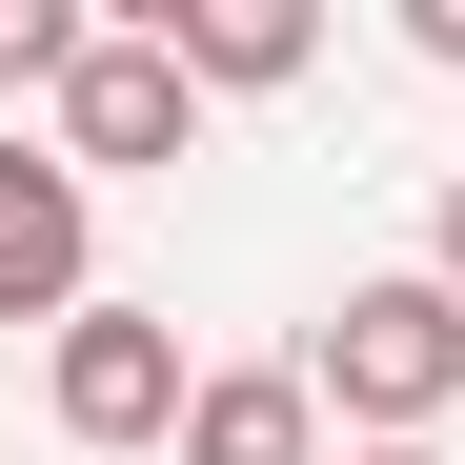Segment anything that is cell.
Wrapping results in <instances>:
<instances>
[{
	"label": "cell",
	"mask_w": 465,
	"mask_h": 465,
	"mask_svg": "<svg viewBox=\"0 0 465 465\" xmlns=\"http://www.w3.org/2000/svg\"><path fill=\"white\" fill-rule=\"evenodd\" d=\"M82 163L61 142H0V324H82Z\"/></svg>",
	"instance_id": "obj_4"
},
{
	"label": "cell",
	"mask_w": 465,
	"mask_h": 465,
	"mask_svg": "<svg viewBox=\"0 0 465 465\" xmlns=\"http://www.w3.org/2000/svg\"><path fill=\"white\" fill-rule=\"evenodd\" d=\"M303 384H324L344 425H384V445H425L445 405H465V303L405 263V283H344L324 303V344H303Z\"/></svg>",
	"instance_id": "obj_1"
},
{
	"label": "cell",
	"mask_w": 465,
	"mask_h": 465,
	"mask_svg": "<svg viewBox=\"0 0 465 465\" xmlns=\"http://www.w3.org/2000/svg\"><path fill=\"white\" fill-rule=\"evenodd\" d=\"M303 445H324V384H303V364H203L183 465H303Z\"/></svg>",
	"instance_id": "obj_6"
},
{
	"label": "cell",
	"mask_w": 465,
	"mask_h": 465,
	"mask_svg": "<svg viewBox=\"0 0 465 465\" xmlns=\"http://www.w3.org/2000/svg\"><path fill=\"white\" fill-rule=\"evenodd\" d=\"M364 465H445V445H364Z\"/></svg>",
	"instance_id": "obj_10"
},
{
	"label": "cell",
	"mask_w": 465,
	"mask_h": 465,
	"mask_svg": "<svg viewBox=\"0 0 465 465\" xmlns=\"http://www.w3.org/2000/svg\"><path fill=\"white\" fill-rule=\"evenodd\" d=\"M183 142H203V82H183V41H163V21L82 41V82H61V163H82V183H122V163H183Z\"/></svg>",
	"instance_id": "obj_3"
},
{
	"label": "cell",
	"mask_w": 465,
	"mask_h": 465,
	"mask_svg": "<svg viewBox=\"0 0 465 465\" xmlns=\"http://www.w3.org/2000/svg\"><path fill=\"white\" fill-rule=\"evenodd\" d=\"M425 283H445V303H465V183H445V223H425Z\"/></svg>",
	"instance_id": "obj_9"
},
{
	"label": "cell",
	"mask_w": 465,
	"mask_h": 465,
	"mask_svg": "<svg viewBox=\"0 0 465 465\" xmlns=\"http://www.w3.org/2000/svg\"><path fill=\"white\" fill-rule=\"evenodd\" d=\"M82 41H102L82 0H0V82H82Z\"/></svg>",
	"instance_id": "obj_7"
},
{
	"label": "cell",
	"mask_w": 465,
	"mask_h": 465,
	"mask_svg": "<svg viewBox=\"0 0 465 465\" xmlns=\"http://www.w3.org/2000/svg\"><path fill=\"white\" fill-rule=\"evenodd\" d=\"M163 41H183L203 102H263V82H303V61H324V21H303V0H163Z\"/></svg>",
	"instance_id": "obj_5"
},
{
	"label": "cell",
	"mask_w": 465,
	"mask_h": 465,
	"mask_svg": "<svg viewBox=\"0 0 465 465\" xmlns=\"http://www.w3.org/2000/svg\"><path fill=\"white\" fill-rule=\"evenodd\" d=\"M405 41H425V61H445V82H465V0H405Z\"/></svg>",
	"instance_id": "obj_8"
},
{
	"label": "cell",
	"mask_w": 465,
	"mask_h": 465,
	"mask_svg": "<svg viewBox=\"0 0 465 465\" xmlns=\"http://www.w3.org/2000/svg\"><path fill=\"white\" fill-rule=\"evenodd\" d=\"M41 405H61V445H183L203 364H183V324H163V303H82V324L41 344Z\"/></svg>",
	"instance_id": "obj_2"
}]
</instances>
